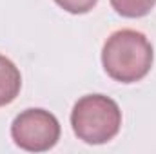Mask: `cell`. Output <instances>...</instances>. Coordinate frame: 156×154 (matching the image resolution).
<instances>
[{
  "label": "cell",
  "instance_id": "1",
  "mask_svg": "<svg viewBox=\"0 0 156 154\" xmlns=\"http://www.w3.org/2000/svg\"><path fill=\"white\" fill-rule=\"evenodd\" d=\"M154 49L149 38L136 29L111 33L102 47V65L107 76L120 83H134L149 75Z\"/></svg>",
  "mask_w": 156,
  "mask_h": 154
},
{
  "label": "cell",
  "instance_id": "2",
  "mask_svg": "<svg viewBox=\"0 0 156 154\" xmlns=\"http://www.w3.org/2000/svg\"><path fill=\"white\" fill-rule=\"evenodd\" d=\"M71 127L78 140L89 145L111 142L122 129V111L105 94H85L73 105Z\"/></svg>",
  "mask_w": 156,
  "mask_h": 154
},
{
  "label": "cell",
  "instance_id": "3",
  "mask_svg": "<svg viewBox=\"0 0 156 154\" xmlns=\"http://www.w3.org/2000/svg\"><path fill=\"white\" fill-rule=\"evenodd\" d=\"M58 118L40 107L22 111L11 123V138L16 147L27 152H45L60 140Z\"/></svg>",
  "mask_w": 156,
  "mask_h": 154
},
{
  "label": "cell",
  "instance_id": "4",
  "mask_svg": "<svg viewBox=\"0 0 156 154\" xmlns=\"http://www.w3.org/2000/svg\"><path fill=\"white\" fill-rule=\"evenodd\" d=\"M22 89V75L13 60L0 54V107L16 100Z\"/></svg>",
  "mask_w": 156,
  "mask_h": 154
},
{
  "label": "cell",
  "instance_id": "5",
  "mask_svg": "<svg viewBox=\"0 0 156 154\" xmlns=\"http://www.w3.org/2000/svg\"><path fill=\"white\" fill-rule=\"evenodd\" d=\"M111 7L123 18H142L149 15L156 5V0H109Z\"/></svg>",
  "mask_w": 156,
  "mask_h": 154
},
{
  "label": "cell",
  "instance_id": "6",
  "mask_svg": "<svg viewBox=\"0 0 156 154\" xmlns=\"http://www.w3.org/2000/svg\"><path fill=\"white\" fill-rule=\"evenodd\" d=\"M55 2L71 15H85L98 4V0H55Z\"/></svg>",
  "mask_w": 156,
  "mask_h": 154
}]
</instances>
